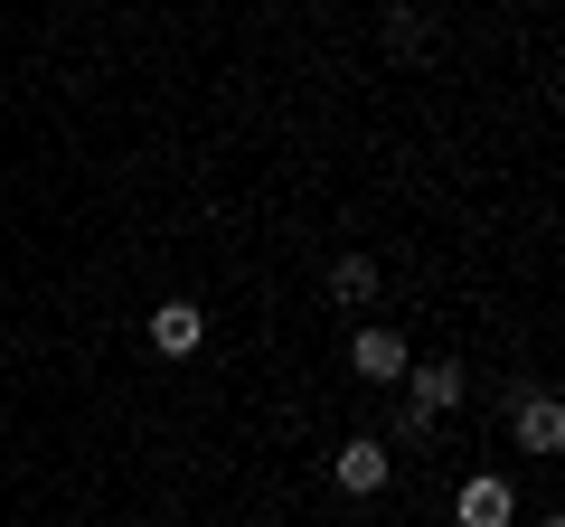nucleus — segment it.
Returning a JSON list of instances; mask_svg holds the SVG:
<instances>
[{
	"label": "nucleus",
	"mask_w": 565,
	"mask_h": 527,
	"mask_svg": "<svg viewBox=\"0 0 565 527\" xmlns=\"http://www.w3.org/2000/svg\"><path fill=\"white\" fill-rule=\"evenodd\" d=\"M509 518H519V499H509L500 471H471V481L452 490V527H509Z\"/></svg>",
	"instance_id": "1"
},
{
	"label": "nucleus",
	"mask_w": 565,
	"mask_h": 527,
	"mask_svg": "<svg viewBox=\"0 0 565 527\" xmlns=\"http://www.w3.org/2000/svg\"><path fill=\"white\" fill-rule=\"evenodd\" d=\"M405 386H415V406H405V415H424V424L462 406V367H452V358H424V367H405Z\"/></svg>",
	"instance_id": "2"
},
{
	"label": "nucleus",
	"mask_w": 565,
	"mask_h": 527,
	"mask_svg": "<svg viewBox=\"0 0 565 527\" xmlns=\"http://www.w3.org/2000/svg\"><path fill=\"white\" fill-rule=\"evenodd\" d=\"M349 367H359L367 386H396L415 358H405V340H396V330H359V340H349Z\"/></svg>",
	"instance_id": "3"
},
{
	"label": "nucleus",
	"mask_w": 565,
	"mask_h": 527,
	"mask_svg": "<svg viewBox=\"0 0 565 527\" xmlns=\"http://www.w3.org/2000/svg\"><path fill=\"white\" fill-rule=\"evenodd\" d=\"M386 471H396V462H386V443H340L330 481H340L349 499H377V490H386Z\"/></svg>",
	"instance_id": "4"
},
{
	"label": "nucleus",
	"mask_w": 565,
	"mask_h": 527,
	"mask_svg": "<svg viewBox=\"0 0 565 527\" xmlns=\"http://www.w3.org/2000/svg\"><path fill=\"white\" fill-rule=\"evenodd\" d=\"M199 340H207V311L199 302H161V311H151V348H161V358H189Z\"/></svg>",
	"instance_id": "5"
},
{
	"label": "nucleus",
	"mask_w": 565,
	"mask_h": 527,
	"mask_svg": "<svg viewBox=\"0 0 565 527\" xmlns=\"http://www.w3.org/2000/svg\"><path fill=\"white\" fill-rule=\"evenodd\" d=\"M519 452H565V406L556 396H527L519 406Z\"/></svg>",
	"instance_id": "6"
},
{
	"label": "nucleus",
	"mask_w": 565,
	"mask_h": 527,
	"mask_svg": "<svg viewBox=\"0 0 565 527\" xmlns=\"http://www.w3.org/2000/svg\"><path fill=\"white\" fill-rule=\"evenodd\" d=\"M330 292H340V302H377V264H367V255H340V264H330Z\"/></svg>",
	"instance_id": "7"
}]
</instances>
